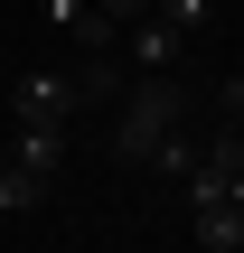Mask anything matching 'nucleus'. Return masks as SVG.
I'll use <instances>...</instances> for the list:
<instances>
[{"label":"nucleus","instance_id":"1","mask_svg":"<svg viewBox=\"0 0 244 253\" xmlns=\"http://www.w3.org/2000/svg\"><path fill=\"white\" fill-rule=\"evenodd\" d=\"M188 122V84L179 75H132L122 84V131H113V160L122 169H150V150Z\"/></svg>","mask_w":244,"mask_h":253},{"label":"nucleus","instance_id":"2","mask_svg":"<svg viewBox=\"0 0 244 253\" xmlns=\"http://www.w3.org/2000/svg\"><path fill=\"white\" fill-rule=\"evenodd\" d=\"M85 94H75V75H56V66H28L19 84H9V113L19 122H66Z\"/></svg>","mask_w":244,"mask_h":253},{"label":"nucleus","instance_id":"3","mask_svg":"<svg viewBox=\"0 0 244 253\" xmlns=\"http://www.w3.org/2000/svg\"><path fill=\"white\" fill-rule=\"evenodd\" d=\"M122 56H132V75H169V66H179V28L150 9V19H132V28H122Z\"/></svg>","mask_w":244,"mask_h":253},{"label":"nucleus","instance_id":"4","mask_svg":"<svg viewBox=\"0 0 244 253\" xmlns=\"http://www.w3.org/2000/svg\"><path fill=\"white\" fill-rule=\"evenodd\" d=\"M188 216H197V244L207 253H244V207L235 197H188Z\"/></svg>","mask_w":244,"mask_h":253},{"label":"nucleus","instance_id":"5","mask_svg":"<svg viewBox=\"0 0 244 253\" xmlns=\"http://www.w3.org/2000/svg\"><path fill=\"white\" fill-rule=\"evenodd\" d=\"M19 169H38V178H56L66 169V122H19V150H9Z\"/></svg>","mask_w":244,"mask_h":253},{"label":"nucleus","instance_id":"6","mask_svg":"<svg viewBox=\"0 0 244 253\" xmlns=\"http://www.w3.org/2000/svg\"><path fill=\"white\" fill-rule=\"evenodd\" d=\"M66 75H75L85 103H122V56L113 47H85V66H66Z\"/></svg>","mask_w":244,"mask_h":253},{"label":"nucleus","instance_id":"7","mask_svg":"<svg viewBox=\"0 0 244 253\" xmlns=\"http://www.w3.org/2000/svg\"><path fill=\"white\" fill-rule=\"evenodd\" d=\"M47 188H56V178H38V169H19V160H9V169H0V216H28Z\"/></svg>","mask_w":244,"mask_h":253},{"label":"nucleus","instance_id":"8","mask_svg":"<svg viewBox=\"0 0 244 253\" xmlns=\"http://www.w3.org/2000/svg\"><path fill=\"white\" fill-rule=\"evenodd\" d=\"M197 150H207V141H188V122H179V131L150 150V169H160V178H188V169H197Z\"/></svg>","mask_w":244,"mask_h":253},{"label":"nucleus","instance_id":"9","mask_svg":"<svg viewBox=\"0 0 244 253\" xmlns=\"http://www.w3.org/2000/svg\"><path fill=\"white\" fill-rule=\"evenodd\" d=\"M150 9H160L179 38H188V28H216V0H150Z\"/></svg>","mask_w":244,"mask_h":253},{"label":"nucleus","instance_id":"10","mask_svg":"<svg viewBox=\"0 0 244 253\" xmlns=\"http://www.w3.org/2000/svg\"><path fill=\"white\" fill-rule=\"evenodd\" d=\"M38 9H47V28H75L85 19V0H38Z\"/></svg>","mask_w":244,"mask_h":253},{"label":"nucleus","instance_id":"11","mask_svg":"<svg viewBox=\"0 0 244 253\" xmlns=\"http://www.w3.org/2000/svg\"><path fill=\"white\" fill-rule=\"evenodd\" d=\"M103 9H113L122 28H132V19H150V0H103Z\"/></svg>","mask_w":244,"mask_h":253},{"label":"nucleus","instance_id":"12","mask_svg":"<svg viewBox=\"0 0 244 253\" xmlns=\"http://www.w3.org/2000/svg\"><path fill=\"white\" fill-rule=\"evenodd\" d=\"M226 197H235V207H244V160H235V169H226Z\"/></svg>","mask_w":244,"mask_h":253},{"label":"nucleus","instance_id":"13","mask_svg":"<svg viewBox=\"0 0 244 253\" xmlns=\"http://www.w3.org/2000/svg\"><path fill=\"white\" fill-rule=\"evenodd\" d=\"M235 75H244V66H235Z\"/></svg>","mask_w":244,"mask_h":253}]
</instances>
